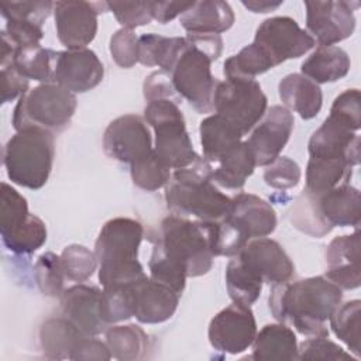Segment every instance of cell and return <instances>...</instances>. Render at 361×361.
I'll list each match as a JSON object with an SVG mask.
<instances>
[{"instance_id": "cell-12", "label": "cell", "mask_w": 361, "mask_h": 361, "mask_svg": "<svg viewBox=\"0 0 361 361\" xmlns=\"http://www.w3.org/2000/svg\"><path fill=\"white\" fill-rule=\"evenodd\" d=\"M104 1H56L54 18L56 37L66 49H82L97 34V16L107 10Z\"/></svg>"}, {"instance_id": "cell-57", "label": "cell", "mask_w": 361, "mask_h": 361, "mask_svg": "<svg viewBox=\"0 0 361 361\" xmlns=\"http://www.w3.org/2000/svg\"><path fill=\"white\" fill-rule=\"evenodd\" d=\"M283 1H267V0H248V1H241V4L248 8L251 13H259V14H265L269 11L276 10L278 7L282 6Z\"/></svg>"}, {"instance_id": "cell-13", "label": "cell", "mask_w": 361, "mask_h": 361, "mask_svg": "<svg viewBox=\"0 0 361 361\" xmlns=\"http://www.w3.org/2000/svg\"><path fill=\"white\" fill-rule=\"evenodd\" d=\"M257 336V322L250 306L233 302L221 309L209 323L210 345L221 353H244Z\"/></svg>"}, {"instance_id": "cell-27", "label": "cell", "mask_w": 361, "mask_h": 361, "mask_svg": "<svg viewBox=\"0 0 361 361\" xmlns=\"http://www.w3.org/2000/svg\"><path fill=\"white\" fill-rule=\"evenodd\" d=\"M203 158L216 164L235 145L241 142L243 133L227 118L214 113L200 121L199 126Z\"/></svg>"}, {"instance_id": "cell-17", "label": "cell", "mask_w": 361, "mask_h": 361, "mask_svg": "<svg viewBox=\"0 0 361 361\" xmlns=\"http://www.w3.org/2000/svg\"><path fill=\"white\" fill-rule=\"evenodd\" d=\"M104 76V66L94 51L89 48L56 51L52 82L72 93L94 89Z\"/></svg>"}, {"instance_id": "cell-15", "label": "cell", "mask_w": 361, "mask_h": 361, "mask_svg": "<svg viewBox=\"0 0 361 361\" xmlns=\"http://www.w3.org/2000/svg\"><path fill=\"white\" fill-rule=\"evenodd\" d=\"M154 149L147 121L137 114H124L113 121L103 134L104 154L123 164H134Z\"/></svg>"}, {"instance_id": "cell-49", "label": "cell", "mask_w": 361, "mask_h": 361, "mask_svg": "<svg viewBox=\"0 0 361 361\" xmlns=\"http://www.w3.org/2000/svg\"><path fill=\"white\" fill-rule=\"evenodd\" d=\"M109 51L120 68H133L138 62V37L134 30H117L110 38Z\"/></svg>"}, {"instance_id": "cell-42", "label": "cell", "mask_w": 361, "mask_h": 361, "mask_svg": "<svg viewBox=\"0 0 361 361\" xmlns=\"http://www.w3.org/2000/svg\"><path fill=\"white\" fill-rule=\"evenodd\" d=\"M34 278L38 289L49 298H61L65 290V271L61 255L44 252L34 264Z\"/></svg>"}, {"instance_id": "cell-47", "label": "cell", "mask_w": 361, "mask_h": 361, "mask_svg": "<svg viewBox=\"0 0 361 361\" xmlns=\"http://www.w3.org/2000/svg\"><path fill=\"white\" fill-rule=\"evenodd\" d=\"M298 360L305 361H343L353 360L338 344L329 337H309L298 345Z\"/></svg>"}, {"instance_id": "cell-1", "label": "cell", "mask_w": 361, "mask_h": 361, "mask_svg": "<svg viewBox=\"0 0 361 361\" xmlns=\"http://www.w3.org/2000/svg\"><path fill=\"white\" fill-rule=\"evenodd\" d=\"M148 261L151 278L182 295L186 278L206 275L213 252L204 221L169 214L159 223Z\"/></svg>"}, {"instance_id": "cell-51", "label": "cell", "mask_w": 361, "mask_h": 361, "mask_svg": "<svg viewBox=\"0 0 361 361\" xmlns=\"http://www.w3.org/2000/svg\"><path fill=\"white\" fill-rule=\"evenodd\" d=\"M1 32L6 34L16 48L39 44L44 37L42 25L24 20H7L6 28Z\"/></svg>"}, {"instance_id": "cell-23", "label": "cell", "mask_w": 361, "mask_h": 361, "mask_svg": "<svg viewBox=\"0 0 361 361\" xmlns=\"http://www.w3.org/2000/svg\"><path fill=\"white\" fill-rule=\"evenodd\" d=\"M317 207L324 221L333 227H358L361 219V195L350 183H341L319 196Z\"/></svg>"}, {"instance_id": "cell-50", "label": "cell", "mask_w": 361, "mask_h": 361, "mask_svg": "<svg viewBox=\"0 0 361 361\" xmlns=\"http://www.w3.org/2000/svg\"><path fill=\"white\" fill-rule=\"evenodd\" d=\"M330 116H334L347 123L355 133L361 127V99L358 89H347L340 93L330 109Z\"/></svg>"}, {"instance_id": "cell-44", "label": "cell", "mask_w": 361, "mask_h": 361, "mask_svg": "<svg viewBox=\"0 0 361 361\" xmlns=\"http://www.w3.org/2000/svg\"><path fill=\"white\" fill-rule=\"evenodd\" d=\"M28 212L27 199L20 195L8 183L1 182L0 189V234L7 233L27 220Z\"/></svg>"}, {"instance_id": "cell-14", "label": "cell", "mask_w": 361, "mask_h": 361, "mask_svg": "<svg viewBox=\"0 0 361 361\" xmlns=\"http://www.w3.org/2000/svg\"><path fill=\"white\" fill-rule=\"evenodd\" d=\"M351 1H305L306 28L320 47H330L353 35L355 30L354 7Z\"/></svg>"}, {"instance_id": "cell-25", "label": "cell", "mask_w": 361, "mask_h": 361, "mask_svg": "<svg viewBox=\"0 0 361 361\" xmlns=\"http://www.w3.org/2000/svg\"><path fill=\"white\" fill-rule=\"evenodd\" d=\"M235 16L231 6L221 0L195 1L180 16V25L189 34H221L230 30Z\"/></svg>"}, {"instance_id": "cell-53", "label": "cell", "mask_w": 361, "mask_h": 361, "mask_svg": "<svg viewBox=\"0 0 361 361\" xmlns=\"http://www.w3.org/2000/svg\"><path fill=\"white\" fill-rule=\"evenodd\" d=\"M142 93L144 97L148 102L152 100H161V99H171L176 94L175 87L172 85L171 75L164 71H157L148 75L142 85Z\"/></svg>"}, {"instance_id": "cell-4", "label": "cell", "mask_w": 361, "mask_h": 361, "mask_svg": "<svg viewBox=\"0 0 361 361\" xmlns=\"http://www.w3.org/2000/svg\"><path fill=\"white\" fill-rule=\"evenodd\" d=\"M212 171L213 165L203 157L188 168L175 169L165 186V202L172 214L207 223L224 219L231 197L214 186Z\"/></svg>"}, {"instance_id": "cell-19", "label": "cell", "mask_w": 361, "mask_h": 361, "mask_svg": "<svg viewBox=\"0 0 361 361\" xmlns=\"http://www.w3.org/2000/svg\"><path fill=\"white\" fill-rule=\"evenodd\" d=\"M307 152L310 158L345 159L355 166L360 162V135L347 123L329 114L312 134Z\"/></svg>"}, {"instance_id": "cell-33", "label": "cell", "mask_w": 361, "mask_h": 361, "mask_svg": "<svg viewBox=\"0 0 361 361\" xmlns=\"http://www.w3.org/2000/svg\"><path fill=\"white\" fill-rule=\"evenodd\" d=\"M106 344L118 361L142 360L148 350V336L137 324L111 326L106 330Z\"/></svg>"}, {"instance_id": "cell-46", "label": "cell", "mask_w": 361, "mask_h": 361, "mask_svg": "<svg viewBox=\"0 0 361 361\" xmlns=\"http://www.w3.org/2000/svg\"><path fill=\"white\" fill-rule=\"evenodd\" d=\"M264 182L278 190H286L295 188L300 178L302 169L296 161L289 157H278L271 164L265 166L264 171Z\"/></svg>"}, {"instance_id": "cell-35", "label": "cell", "mask_w": 361, "mask_h": 361, "mask_svg": "<svg viewBox=\"0 0 361 361\" xmlns=\"http://www.w3.org/2000/svg\"><path fill=\"white\" fill-rule=\"evenodd\" d=\"M262 281L234 255L226 267V286L233 302L251 306L262 290Z\"/></svg>"}, {"instance_id": "cell-32", "label": "cell", "mask_w": 361, "mask_h": 361, "mask_svg": "<svg viewBox=\"0 0 361 361\" xmlns=\"http://www.w3.org/2000/svg\"><path fill=\"white\" fill-rule=\"evenodd\" d=\"M353 168L354 166L345 159L309 157L305 190L319 196L341 183H348Z\"/></svg>"}, {"instance_id": "cell-45", "label": "cell", "mask_w": 361, "mask_h": 361, "mask_svg": "<svg viewBox=\"0 0 361 361\" xmlns=\"http://www.w3.org/2000/svg\"><path fill=\"white\" fill-rule=\"evenodd\" d=\"M54 11V1L35 0V1H0V14L4 20H24L42 25Z\"/></svg>"}, {"instance_id": "cell-40", "label": "cell", "mask_w": 361, "mask_h": 361, "mask_svg": "<svg viewBox=\"0 0 361 361\" xmlns=\"http://www.w3.org/2000/svg\"><path fill=\"white\" fill-rule=\"evenodd\" d=\"M133 283L103 286L100 298V316L107 326L128 320L134 316Z\"/></svg>"}, {"instance_id": "cell-34", "label": "cell", "mask_w": 361, "mask_h": 361, "mask_svg": "<svg viewBox=\"0 0 361 361\" xmlns=\"http://www.w3.org/2000/svg\"><path fill=\"white\" fill-rule=\"evenodd\" d=\"M56 51L44 48L41 44L25 45L16 48L13 56V66L28 80H37L41 83L52 82L54 63Z\"/></svg>"}, {"instance_id": "cell-24", "label": "cell", "mask_w": 361, "mask_h": 361, "mask_svg": "<svg viewBox=\"0 0 361 361\" xmlns=\"http://www.w3.org/2000/svg\"><path fill=\"white\" fill-rule=\"evenodd\" d=\"M279 99L283 106L295 111L303 120L314 118L323 104V93L317 83L312 82L302 73H289L278 85Z\"/></svg>"}, {"instance_id": "cell-3", "label": "cell", "mask_w": 361, "mask_h": 361, "mask_svg": "<svg viewBox=\"0 0 361 361\" xmlns=\"http://www.w3.org/2000/svg\"><path fill=\"white\" fill-rule=\"evenodd\" d=\"M214 257H234L252 238L267 237L276 228V212L252 193H238L220 221H204Z\"/></svg>"}, {"instance_id": "cell-37", "label": "cell", "mask_w": 361, "mask_h": 361, "mask_svg": "<svg viewBox=\"0 0 361 361\" xmlns=\"http://www.w3.org/2000/svg\"><path fill=\"white\" fill-rule=\"evenodd\" d=\"M289 220L296 230L314 238H322L333 230L319 212L317 197L305 189L296 196L289 210Z\"/></svg>"}, {"instance_id": "cell-31", "label": "cell", "mask_w": 361, "mask_h": 361, "mask_svg": "<svg viewBox=\"0 0 361 361\" xmlns=\"http://www.w3.org/2000/svg\"><path fill=\"white\" fill-rule=\"evenodd\" d=\"M186 44V37L142 34L138 37V62L144 66H158L161 71L171 73Z\"/></svg>"}, {"instance_id": "cell-52", "label": "cell", "mask_w": 361, "mask_h": 361, "mask_svg": "<svg viewBox=\"0 0 361 361\" xmlns=\"http://www.w3.org/2000/svg\"><path fill=\"white\" fill-rule=\"evenodd\" d=\"M1 103L13 102L14 99H20L24 93L30 90V80L24 78L18 71L13 66V63L1 66Z\"/></svg>"}, {"instance_id": "cell-18", "label": "cell", "mask_w": 361, "mask_h": 361, "mask_svg": "<svg viewBox=\"0 0 361 361\" xmlns=\"http://www.w3.org/2000/svg\"><path fill=\"white\" fill-rule=\"evenodd\" d=\"M264 120L254 128L247 140L257 166H267L279 157L293 131V114L285 107L275 104L269 107Z\"/></svg>"}, {"instance_id": "cell-11", "label": "cell", "mask_w": 361, "mask_h": 361, "mask_svg": "<svg viewBox=\"0 0 361 361\" xmlns=\"http://www.w3.org/2000/svg\"><path fill=\"white\" fill-rule=\"evenodd\" d=\"M252 42L268 55L275 66L288 59L300 58L316 44L313 37L288 16L264 20L258 25Z\"/></svg>"}, {"instance_id": "cell-36", "label": "cell", "mask_w": 361, "mask_h": 361, "mask_svg": "<svg viewBox=\"0 0 361 361\" xmlns=\"http://www.w3.org/2000/svg\"><path fill=\"white\" fill-rule=\"evenodd\" d=\"M275 68L268 55L255 44L245 45L238 54L231 55L223 65L226 79H255V76Z\"/></svg>"}, {"instance_id": "cell-10", "label": "cell", "mask_w": 361, "mask_h": 361, "mask_svg": "<svg viewBox=\"0 0 361 361\" xmlns=\"http://www.w3.org/2000/svg\"><path fill=\"white\" fill-rule=\"evenodd\" d=\"M268 99L255 79L219 80L213 96V110L233 123L243 134L264 117Z\"/></svg>"}, {"instance_id": "cell-7", "label": "cell", "mask_w": 361, "mask_h": 361, "mask_svg": "<svg viewBox=\"0 0 361 361\" xmlns=\"http://www.w3.org/2000/svg\"><path fill=\"white\" fill-rule=\"evenodd\" d=\"M76 106L75 93L54 82L39 83L18 99L11 124L16 131L39 128L55 134L71 124Z\"/></svg>"}, {"instance_id": "cell-41", "label": "cell", "mask_w": 361, "mask_h": 361, "mask_svg": "<svg viewBox=\"0 0 361 361\" xmlns=\"http://www.w3.org/2000/svg\"><path fill=\"white\" fill-rule=\"evenodd\" d=\"M133 183L147 192H154L165 188L171 179V168L166 166L157 154L152 152L130 165Z\"/></svg>"}, {"instance_id": "cell-20", "label": "cell", "mask_w": 361, "mask_h": 361, "mask_svg": "<svg viewBox=\"0 0 361 361\" xmlns=\"http://www.w3.org/2000/svg\"><path fill=\"white\" fill-rule=\"evenodd\" d=\"M102 290L97 286L76 283L59 298L62 316L69 319L83 336L96 337L109 327L100 316Z\"/></svg>"}, {"instance_id": "cell-38", "label": "cell", "mask_w": 361, "mask_h": 361, "mask_svg": "<svg viewBox=\"0 0 361 361\" xmlns=\"http://www.w3.org/2000/svg\"><path fill=\"white\" fill-rule=\"evenodd\" d=\"M360 316L361 302L358 299L340 303L330 316V327L337 338H340L348 350L360 358Z\"/></svg>"}, {"instance_id": "cell-30", "label": "cell", "mask_w": 361, "mask_h": 361, "mask_svg": "<svg viewBox=\"0 0 361 361\" xmlns=\"http://www.w3.org/2000/svg\"><path fill=\"white\" fill-rule=\"evenodd\" d=\"M82 337V331L65 316L49 317L41 324L38 333L39 347L51 360L69 358Z\"/></svg>"}, {"instance_id": "cell-39", "label": "cell", "mask_w": 361, "mask_h": 361, "mask_svg": "<svg viewBox=\"0 0 361 361\" xmlns=\"http://www.w3.org/2000/svg\"><path fill=\"white\" fill-rule=\"evenodd\" d=\"M4 247L14 254H32L47 241V226L35 214H30L16 228L1 233Z\"/></svg>"}, {"instance_id": "cell-9", "label": "cell", "mask_w": 361, "mask_h": 361, "mask_svg": "<svg viewBox=\"0 0 361 361\" xmlns=\"http://www.w3.org/2000/svg\"><path fill=\"white\" fill-rule=\"evenodd\" d=\"M212 62L206 52L188 39L169 73L176 94L200 114L213 111V96L219 80L212 75Z\"/></svg>"}, {"instance_id": "cell-16", "label": "cell", "mask_w": 361, "mask_h": 361, "mask_svg": "<svg viewBox=\"0 0 361 361\" xmlns=\"http://www.w3.org/2000/svg\"><path fill=\"white\" fill-rule=\"evenodd\" d=\"M237 257L264 283L276 285L295 276V265L290 257L272 238L258 237L250 240Z\"/></svg>"}, {"instance_id": "cell-43", "label": "cell", "mask_w": 361, "mask_h": 361, "mask_svg": "<svg viewBox=\"0 0 361 361\" xmlns=\"http://www.w3.org/2000/svg\"><path fill=\"white\" fill-rule=\"evenodd\" d=\"M61 261L65 275L69 281L86 282L99 267L96 254L80 244H71L61 252Z\"/></svg>"}, {"instance_id": "cell-21", "label": "cell", "mask_w": 361, "mask_h": 361, "mask_svg": "<svg viewBox=\"0 0 361 361\" xmlns=\"http://www.w3.org/2000/svg\"><path fill=\"white\" fill-rule=\"evenodd\" d=\"M324 276L341 290L357 289L361 283L360 233L334 237L326 250Z\"/></svg>"}, {"instance_id": "cell-48", "label": "cell", "mask_w": 361, "mask_h": 361, "mask_svg": "<svg viewBox=\"0 0 361 361\" xmlns=\"http://www.w3.org/2000/svg\"><path fill=\"white\" fill-rule=\"evenodd\" d=\"M107 7L121 28L134 30L152 21L151 1H109Z\"/></svg>"}, {"instance_id": "cell-6", "label": "cell", "mask_w": 361, "mask_h": 361, "mask_svg": "<svg viewBox=\"0 0 361 361\" xmlns=\"http://www.w3.org/2000/svg\"><path fill=\"white\" fill-rule=\"evenodd\" d=\"M54 158L55 135L39 128L16 131L3 149V165L8 179L32 190L48 182Z\"/></svg>"}, {"instance_id": "cell-54", "label": "cell", "mask_w": 361, "mask_h": 361, "mask_svg": "<svg viewBox=\"0 0 361 361\" xmlns=\"http://www.w3.org/2000/svg\"><path fill=\"white\" fill-rule=\"evenodd\" d=\"M111 353L106 341L97 340L94 337L83 336L73 351L71 353L69 360H83V361H109Z\"/></svg>"}, {"instance_id": "cell-29", "label": "cell", "mask_w": 361, "mask_h": 361, "mask_svg": "<svg viewBox=\"0 0 361 361\" xmlns=\"http://www.w3.org/2000/svg\"><path fill=\"white\" fill-rule=\"evenodd\" d=\"M257 166L255 157L247 141H241L221 159L212 171V179L228 190H241Z\"/></svg>"}, {"instance_id": "cell-5", "label": "cell", "mask_w": 361, "mask_h": 361, "mask_svg": "<svg viewBox=\"0 0 361 361\" xmlns=\"http://www.w3.org/2000/svg\"><path fill=\"white\" fill-rule=\"evenodd\" d=\"M144 227L130 217H114L104 223L96 243L99 282L103 286L133 283L147 276L138 261Z\"/></svg>"}, {"instance_id": "cell-26", "label": "cell", "mask_w": 361, "mask_h": 361, "mask_svg": "<svg viewBox=\"0 0 361 361\" xmlns=\"http://www.w3.org/2000/svg\"><path fill=\"white\" fill-rule=\"evenodd\" d=\"M255 361H292L298 360V341L293 330L285 323L265 324L252 341Z\"/></svg>"}, {"instance_id": "cell-2", "label": "cell", "mask_w": 361, "mask_h": 361, "mask_svg": "<svg viewBox=\"0 0 361 361\" xmlns=\"http://www.w3.org/2000/svg\"><path fill=\"white\" fill-rule=\"evenodd\" d=\"M343 290L326 276L272 285L268 307L279 322L307 337H329L326 322L341 303Z\"/></svg>"}, {"instance_id": "cell-22", "label": "cell", "mask_w": 361, "mask_h": 361, "mask_svg": "<svg viewBox=\"0 0 361 361\" xmlns=\"http://www.w3.org/2000/svg\"><path fill=\"white\" fill-rule=\"evenodd\" d=\"M134 316L140 323L158 324L169 320L179 305L180 295L171 286L145 276L133 283Z\"/></svg>"}, {"instance_id": "cell-56", "label": "cell", "mask_w": 361, "mask_h": 361, "mask_svg": "<svg viewBox=\"0 0 361 361\" xmlns=\"http://www.w3.org/2000/svg\"><path fill=\"white\" fill-rule=\"evenodd\" d=\"M186 38L199 49L206 52L213 61L219 59L223 51V39L219 34H188Z\"/></svg>"}, {"instance_id": "cell-8", "label": "cell", "mask_w": 361, "mask_h": 361, "mask_svg": "<svg viewBox=\"0 0 361 361\" xmlns=\"http://www.w3.org/2000/svg\"><path fill=\"white\" fill-rule=\"evenodd\" d=\"M144 120L155 131L154 152L166 166L182 169L200 158L193 148L185 117L176 102L171 99L148 102L144 109Z\"/></svg>"}, {"instance_id": "cell-28", "label": "cell", "mask_w": 361, "mask_h": 361, "mask_svg": "<svg viewBox=\"0 0 361 361\" xmlns=\"http://www.w3.org/2000/svg\"><path fill=\"white\" fill-rule=\"evenodd\" d=\"M350 56L343 48L319 45L316 51L302 62L300 71L303 76L320 85L343 79L350 72Z\"/></svg>"}, {"instance_id": "cell-55", "label": "cell", "mask_w": 361, "mask_h": 361, "mask_svg": "<svg viewBox=\"0 0 361 361\" xmlns=\"http://www.w3.org/2000/svg\"><path fill=\"white\" fill-rule=\"evenodd\" d=\"M195 1H151L152 20L161 24L172 21L175 17L186 13Z\"/></svg>"}]
</instances>
